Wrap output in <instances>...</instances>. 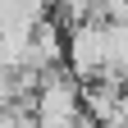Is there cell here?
<instances>
[{
  "mask_svg": "<svg viewBox=\"0 0 128 128\" xmlns=\"http://www.w3.org/2000/svg\"><path fill=\"white\" fill-rule=\"evenodd\" d=\"M32 119L46 124V128H69L78 119H87V110H82V82H78L64 64L41 69L37 92H32Z\"/></svg>",
  "mask_w": 128,
  "mask_h": 128,
  "instance_id": "6da1fadb",
  "label": "cell"
},
{
  "mask_svg": "<svg viewBox=\"0 0 128 128\" xmlns=\"http://www.w3.org/2000/svg\"><path fill=\"white\" fill-rule=\"evenodd\" d=\"M110 60V41H105V18L92 14V18L69 23V41H64V69H69L78 82L87 78H101Z\"/></svg>",
  "mask_w": 128,
  "mask_h": 128,
  "instance_id": "7a4b0ae2",
  "label": "cell"
},
{
  "mask_svg": "<svg viewBox=\"0 0 128 128\" xmlns=\"http://www.w3.org/2000/svg\"><path fill=\"white\" fill-rule=\"evenodd\" d=\"M64 41H69V32H64L50 14H41L37 28H32V41H28V64L32 69H55V64H64Z\"/></svg>",
  "mask_w": 128,
  "mask_h": 128,
  "instance_id": "3957f363",
  "label": "cell"
},
{
  "mask_svg": "<svg viewBox=\"0 0 128 128\" xmlns=\"http://www.w3.org/2000/svg\"><path fill=\"white\" fill-rule=\"evenodd\" d=\"M105 41H110L105 73H114V78H128V18H105Z\"/></svg>",
  "mask_w": 128,
  "mask_h": 128,
  "instance_id": "277c9868",
  "label": "cell"
}]
</instances>
